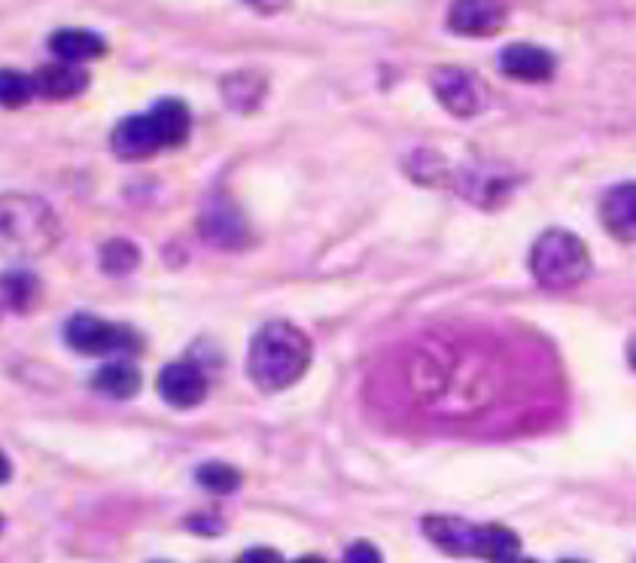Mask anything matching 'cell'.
<instances>
[{
  "instance_id": "obj_11",
  "label": "cell",
  "mask_w": 636,
  "mask_h": 563,
  "mask_svg": "<svg viewBox=\"0 0 636 563\" xmlns=\"http://www.w3.org/2000/svg\"><path fill=\"white\" fill-rule=\"evenodd\" d=\"M600 223L618 241H636V183H618L603 192Z\"/></svg>"
},
{
  "instance_id": "obj_12",
  "label": "cell",
  "mask_w": 636,
  "mask_h": 563,
  "mask_svg": "<svg viewBox=\"0 0 636 563\" xmlns=\"http://www.w3.org/2000/svg\"><path fill=\"white\" fill-rule=\"evenodd\" d=\"M426 540L436 549L454 557H470L475 554V542H478V524H470L463 517L454 515H430L424 517Z\"/></svg>"
},
{
  "instance_id": "obj_2",
  "label": "cell",
  "mask_w": 636,
  "mask_h": 563,
  "mask_svg": "<svg viewBox=\"0 0 636 563\" xmlns=\"http://www.w3.org/2000/svg\"><path fill=\"white\" fill-rule=\"evenodd\" d=\"M531 271L545 290H573L590 274V250L566 229H548L531 250Z\"/></svg>"
},
{
  "instance_id": "obj_6",
  "label": "cell",
  "mask_w": 636,
  "mask_h": 563,
  "mask_svg": "<svg viewBox=\"0 0 636 563\" xmlns=\"http://www.w3.org/2000/svg\"><path fill=\"white\" fill-rule=\"evenodd\" d=\"M199 232L204 241L220 250H238L248 244V223L229 199H211L201 208Z\"/></svg>"
},
{
  "instance_id": "obj_7",
  "label": "cell",
  "mask_w": 636,
  "mask_h": 563,
  "mask_svg": "<svg viewBox=\"0 0 636 563\" xmlns=\"http://www.w3.org/2000/svg\"><path fill=\"white\" fill-rule=\"evenodd\" d=\"M159 396L174 409H195L208 396V378L195 363H168L159 372Z\"/></svg>"
},
{
  "instance_id": "obj_9",
  "label": "cell",
  "mask_w": 636,
  "mask_h": 563,
  "mask_svg": "<svg viewBox=\"0 0 636 563\" xmlns=\"http://www.w3.org/2000/svg\"><path fill=\"white\" fill-rule=\"evenodd\" d=\"M557 61L548 49L536 43H508L499 52V71L521 82H545L554 77Z\"/></svg>"
},
{
  "instance_id": "obj_14",
  "label": "cell",
  "mask_w": 636,
  "mask_h": 563,
  "mask_svg": "<svg viewBox=\"0 0 636 563\" xmlns=\"http://www.w3.org/2000/svg\"><path fill=\"white\" fill-rule=\"evenodd\" d=\"M49 49L61 59V64H85L104 56V37L83 31V28H64L49 37Z\"/></svg>"
},
{
  "instance_id": "obj_21",
  "label": "cell",
  "mask_w": 636,
  "mask_h": 563,
  "mask_svg": "<svg viewBox=\"0 0 636 563\" xmlns=\"http://www.w3.org/2000/svg\"><path fill=\"white\" fill-rule=\"evenodd\" d=\"M0 94H3L7 107H22L31 94H37L34 77H24L19 71H3L0 73Z\"/></svg>"
},
{
  "instance_id": "obj_8",
  "label": "cell",
  "mask_w": 636,
  "mask_h": 563,
  "mask_svg": "<svg viewBox=\"0 0 636 563\" xmlns=\"http://www.w3.org/2000/svg\"><path fill=\"white\" fill-rule=\"evenodd\" d=\"M110 147L119 159H147V155L159 153L165 143H162L153 113H138V117L119 122L110 138Z\"/></svg>"
},
{
  "instance_id": "obj_26",
  "label": "cell",
  "mask_w": 636,
  "mask_h": 563,
  "mask_svg": "<svg viewBox=\"0 0 636 563\" xmlns=\"http://www.w3.org/2000/svg\"><path fill=\"white\" fill-rule=\"evenodd\" d=\"M515 563H536V561H531V557H518V561Z\"/></svg>"
},
{
  "instance_id": "obj_20",
  "label": "cell",
  "mask_w": 636,
  "mask_h": 563,
  "mask_svg": "<svg viewBox=\"0 0 636 563\" xmlns=\"http://www.w3.org/2000/svg\"><path fill=\"white\" fill-rule=\"evenodd\" d=\"M138 262H141V253L125 238H113L101 250V269L110 271V274H129V271L138 269Z\"/></svg>"
},
{
  "instance_id": "obj_4",
  "label": "cell",
  "mask_w": 636,
  "mask_h": 563,
  "mask_svg": "<svg viewBox=\"0 0 636 563\" xmlns=\"http://www.w3.org/2000/svg\"><path fill=\"white\" fill-rule=\"evenodd\" d=\"M64 339H68L73 351L92 353V356L134 353L141 348V341H138V335L129 326H117V323H107V320L92 318V314L71 318V323L64 329Z\"/></svg>"
},
{
  "instance_id": "obj_19",
  "label": "cell",
  "mask_w": 636,
  "mask_h": 563,
  "mask_svg": "<svg viewBox=\"0 0 636 563\" xmlns=\"http://www.w3.org/2000/svg\"><path fill=\"white\" fill-rule=\"evenodd\" d=\"M195 479L204 491L216 493V496H225V493H235L241 487V472L229 463H204Z\"/></svg>"
},
{
  "instance_id": "obj_10",
  "label": "cell",
  "mask_w": 636,
  "mask_h": 563,
  "mask_svg": "<svg viewBox=\"0 0 636 563\" xmlns=\"http://www.w3.org/2000/svg\"><path fill=\"white\" fill-rule=\"evenodd\" d=\"M508 19L503 3H482V0H463L448 10V28L463 37H491Z\"/></svg>"
},
{
  "instance_id": "obj_23",
  "label": "cell",
  "mask_w": 636,
  "mask_h": 563,
  "mask_svg": "<svg viewBox=\"0 0 636 563\" xmlns=\"http://www.w3.org/2000/svg\"><path fill=\"white\" fill-rule=\"evenodd\" d=\"M238 563H283V557H281V552L260 545V549H248V552L241 554V561Z\"/></svg>"
},
{
  "instance_id": "obj_5",
  "label": "cell",
  "mask_w": 636,
  "mask_h": 563,
  "mask_svg": "<svg viewBox=\"0 0 636 563\" xmlns=\"http://www.w3.org/2000/svg\"><path fill=\"white\" fill-rule=\"evenodd\" d=\"M430 86L436 92L438 104L457 119L478 117L484 110V101H487L482 80L466 71V68H457V64L436 68V71L430 73Z\"/></svg>"
},
{
  "instance_id": "obj_15",
  "label": "cell",
  "mask_w": 636,
  "mask_h": 563,
  "mask_svg": "<svg viewBox=\"0 0 636 563\" xmlns=\"http://www.w3.org/2000/svg\"><path fill=\"white\" fill-rule=\"evenodd\" d=\"M94 390L104 393L110 400H134L141 393V369L129 360H113V363H104L98 372H94Z\"/></svg>"
},
{
  "instance_id": "obj_13",
  "label": "cell",
  "mask_w": 636,
  "mask_h": 563,
  "mask_svg": "<svg viewBox=\"0 0 636 563\" xmlns=\"http://www.w3.org/2000/svg\"><path fill=\"white\" fill-rule=\"evenodd\" d=\"M34 82L37 94H43L47 101H71L89 89V73L77 64H47L37 71Z\"/></svg>"
},
{
  "instance_id": "obj_22",
  "label": "cell",
  "mask_w": 636,
  "mask_h": 563,
  "mask_svg": "<svg viewBox=\"0 0 636 563\" xmlns=\"http://www.w3.org/2000/svg\"><path fill=\"white\" fill-rule=\"evenodd\" d=\"M344 563H384V557L377 552V545H372V542L365 540H356L354 545H347Z\"/></svg>"
},
{
  "instance_id": "obj_25",
  "label": "cell",
  "mask_w": 636,
  "mask_h": 563,
  "mask_svg": "<svg viewBox=\"0 0 636 563\" xmlns=\"http://www.w3.org/2000/svg\"><path fill=\"white\" fill-rule=\"evenodd\" d=\"M627 353H630V363H634V365H636V339H634V341H630V351H627Z\"/></svg>"
},
{
  "instance_id": "obj_1",
  "label": "cell",
  "mask_w": 636,
  "mask_h": 563,
  "mask_svg": "<svg viewBox=\"0 0 636 563\" xmlns=\"http://www.w3.org/2000/svg\"><path fill=\"white\" fill-rule=\"evenodd\" d=\"M311 365V339L286 320H272L253 335L248 351V375L262 393L293 388Z\"/></svg>"
},
{
  "instance_id": "obj_3",
  "label": "cell",
  "mask_w": 636,
  "mask_h": 563,
  "mask_svg": "<svg viewBox=\"0 0 636 563\" xmlns=\"http://www.w3.org/2000/svg\"><path fill=\"white\" fill-rule=\"evenodd\" d=\"M59 241L55 217L43 201L10 195L3 199V247L19 257H37L47 253Z\"/></svg>"
},
{
  "instance_id": "obj_27",
  "label": "cell",
  "mask_w": 636,
  "mask_h": 563,
  "mask_svg": "<svg viewBox=\"0 0 636 563\" xmlns=\"http://www.w3.org/2000/svg\"><path fill=\"white\" fill-rule=\"evenodd\" d=\"M561 563H582V561H561Z\"/></svg>"
},
{
  "instance_id": "obj_16",
  "label": "cell",
  "mask_w": 636,
  "mask_h": 563,
  "mask_svg": "<svg viewBox=\"0 0 636 563\" xmlns=\"http://www.w3.org/2000/svg\"><path fill=\"white\" fill-rule=\"evenodd\" d=\"M475 557L487 563H515L521 557V540L503 524H484L478 527Z\"/></svg>"
},
{
  "instance_id": "obj_24",
  "label": "cell",
  "mask_w": 636,
  "mask_h": 563,
  "mask_svg": "<svg viewBox=\"0 0 636 563\" xmlns=\"http://www.w3.org/2000/svg\"><path fill=\"white\" fill-rule=\"evenodd\" d=\"M293 563H326V561L317 557V554H307V557H299V561H293Z\"/></svg>"
},
{
  "instance_id": "obj_17",
  "label": "cell",
  "mask_w": 636,
  "mask_h": 563,
  "mask_svg": "<svg viewBox=\"0 0 636 563\" xmlns=\"http://www.w3.org/2000/svg\"><path fill=\"white\" fill-rule=\"evenodd\" d=\"M150 113H153L165 147H180V143L186 141L189 129H192V117H189V107L183 104V101H178V98H162Z\"/></svg>"
},
{
  "instance_id": "obj_18",
  "label": "cell",
  "mask_w": 636,
  "mask_h": 563,
  "mask_svg": "<svg viewBox=\"0 0 636 563\" xmlns=\"http://www.w3.org/2000/svg\"><path fill=\"white\" fill-rule=\"evenodd\" d=\"M40 295V281L31 271H10L3 278V305L12 311H31Z\"/></svg>"
}]
</instances>
